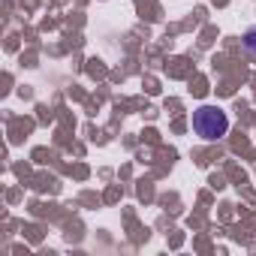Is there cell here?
I'll list each match as a JSON object with an SVG mask.
<instances>
[{
	"label": "cell",
	"mask_w": 256,
	"mask_h": 256,
	"mask_svg": "<svg viewBox=\"0 0 256 256\" xmlns=\"http://www.w3.org/2000/svg\"><path fill=\"white\" fill-rule=\"evenodd\" d=\"M193 130H196V136H202L205 142H217V139H223L226 130H229V118H226V112L217 108V106H202V108H196V114H193Z\"/></svg>",
	"instance_id": "1"
},
{
	"label": "cell",
	"mask_w": 256,
	"mask_h": 256,
	"mask_svg": "<svg viewBox=\"0 0 256 256\" xmlns=\"http://www.w3.org/2000/svg\"><path fill=\"white\" fill-rule=\"evenodd\" d=\"M244 48H247V52H253V54H256V28H250V30H247V34H244Z\"/></svg>",
	"instance_id": "2"
}]
</instances>
